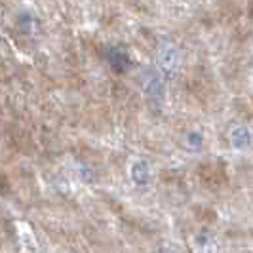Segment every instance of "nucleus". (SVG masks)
Here are the masks:
<instances>
[{"mask_svg": "<svg viewBox=\"0 0 253 253\" xmlns=\"http://www.w3.org/2000/svg\"><path fill=\"white\" fill-rule=\"evenodd\" d=\"M145 88L151 93V97L154 99H160L162 97V80L156 73H147L145 76Z\"/></svg>", "mask_w": 253, "mask_h": 253, "instance_id": "obj_2", "label": "nucleus"}, {"mask_svg": "<svg viewBox=\"0 0 253 253\" xmlns=\"http://www.w3.org/2000/svg\"><path fill=\"white\" fill-rule=\"evenodd\" d=\"M158 67H160L162 75H173V71L177 67V51L173 50V46H169V44L160 46V50H158Z\"/></svg>", "mask_w": 253, "mask_h": 253, "instance_id": "obj_1", "label": "nucleus"}, {"mask_svg": "<svg viewBox=\"0 0 253 253\" xmlns=\"http://www.w3.org/2000/svg\"><path fill=\"white\" fill-rule=\"evenodd\" d=\"M149 175V171H147V166L145 164H135L133 166V179H137L139 183H145V177Z\"/></svg>", "mask_w": 253, "mask_h": 253, "instance_id": "obj_4", "label": "nucleus"}, {"mask_svg": "<svg viewBox=\"0 0 253 253\" xmlns=\"http://www.w3.org/2000/svg\"><path fill=\"white\" fill-rule=\"evenodd\" d=\"M109 61H111V65L114 67L116 73H124L127 69V63H129L127 55L122 50H118V48H113V50L109 51Z\"/></svg>", "mask_w": 253, "mask_h": 253, "instance_id": "obj_3", "label": "nucleus"}]
</instances>
